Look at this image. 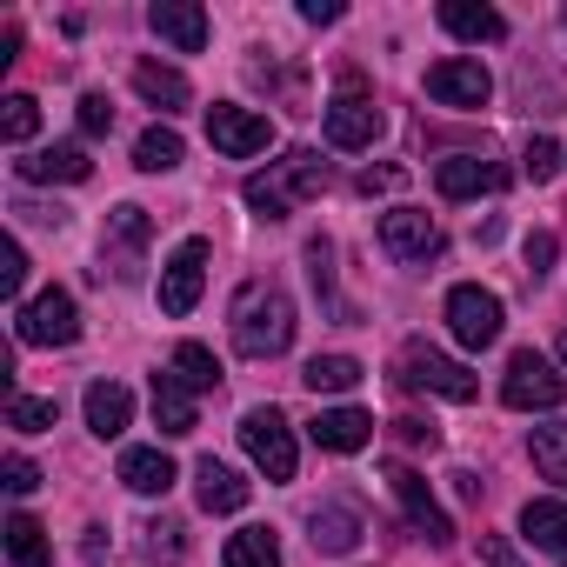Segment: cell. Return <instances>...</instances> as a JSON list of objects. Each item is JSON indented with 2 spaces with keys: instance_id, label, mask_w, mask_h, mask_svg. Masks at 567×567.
Returning <instances> with one entry per match:
<instances>
[{
  "instance_id": "6da1fadb",
  "label": "cell",
  "mask_w": 567,
  "mask_h": 567,
  "mask_svg": "<svg viewBox=\"0 0 567 567\" xmlns=\"http://www.w3.org/2000/svg\"><path fill=\"white\" fill-rule=\"evenodd\" d=\"M227 334L247 361H274L288 354L295 341V301L274 288V280H247V288L234 295V315H227Z\"/></svg>"
},
{
  "instance_id": "7a4b0ae2",
  "label": "cell",
  "mask_w": 567,
  "mask_h": 567,
  "mask_svg": "<svg viewBox=\"0 0 567 567\" xmlns=\"http://www.w3.org/2000/svg\"><path fill=\"white\" fill-rule=\"evenodd\" d=\"M328 187V161L315 154V147H295V154H280L267 174H254L247 181V207L260 214V220H288L301 200H315Z\"/></svg>"
},
{
  "instance_id": "3957f363",
  "label": "cell",
  "mask_w": 567,
  "mask_h": 567,
  "mask_svg": "<svg viewBox=\"0 0 567 567\" xmlns=\"http://www.w3.org/2000/svg\"><path fill=\"white\" fill-rule=\"evenodd\" d=\"M321 121H328V141H334V147H374L381 127H388V114L374 107V94H368V81H361L354 68L341 74V87H334V101L321 107Z\"/></svg>"
},
{
  "instance_id": "277c9868",
  "label": "cell",
  "mask_w": 567,
  "mask_h": 567,
  "mask_svg": "<svg viewBox=\"0 0 567 567\" xmlns=\"http://www.w3.org/2000/svg\"><path fill=\"white\" fill-rule=\"evenodd\" d=\"M240 447L267 481H295V427L280 408H247L240 414Z\"/></svg>"
},
{
  "instance_id": "5b68a950",
  "label": "cell",
  "mask_w": 567,
  "mask_h": 567,
  "mask_svg": "<svg viewBox=\"0 0 567 567\" xmlns=\"http://www.w3.org/2000/svg\"><path fill=\"white\" fill-rule=\"evenodd\" d=\"M14 334H21V348H74V334H81L74 295L68 288H48V295L21 301L14 308Z\"/></svg>"
},
{
  "instance_id": "8992f818",
  "label": "cell",
  "mask_w": 567,
  "mask_h": 567,
  "mask_svg": "<svg viewBox=\"0 0 567 567\" xmlns=\"http://www.w3.org/2000/svg\"><path fill=\"white\" fill-rule=\"evenodd\" d=\"M394 381H401V388H427V394H441V401H474V394H481V381H474L461 361L434 354L427 341H408V348H401Z\"/></svg>"
},
{
  "instance_id": "52a82bcc",
  "label": "cell",
  "mask_w": 567,
  "mask_h": 567,
  "mask_svg": "<svg viewBox=\"0 0 567 567\" xmlns=\"http://www.w3.org/2000/svg\"><path fill=\"white\" fill-rule=\"evenodd\" d=\"M501 401H507V408H520V414H534V408H560V401H567V381L554 374V361H547V354L520 348V354L507 361V374H501Z\"/></svg>"
},
{
  "instance_id": "ba28073f",
  "label": "cell",
  "mask_w": 567,
  "mask_h": 567,
  "mask_svg": "<svg viewBox=\"0 0 567 567\" xmlns=\"http://www.w3.org/2000/svg\"><path fill=\"white\" fill-rule=\"evenodd\" d=\"M447 328H454V341L461 348H494L501 341V295H487V288H474V280H461V288H447Z\"/></svg>"
},
{
  "instance_id": "9c48e42d",
  "label": "cell",
  "mask_w": 567,
  "mask_h": 567,
  "mask_svg": "<svg viewBox=\"0 0 567 567\" xmlns=\"http://www.w3.org/2000/svg\"><path fill=\"white\" fill-rule=\"evenodd\" d=\"M388 494L401 501V514L414 520V534H421L427 547H447V540H454V520L441 514V501H434V487H427V481H421L414 467H401V461H394V467H388Z\"/></svg>"
},
{
  "instance_id": "30bf717a",
  "label": "cell",
  "mask_w": 567,
  "mask_h": 567,
  "mask_svg": "<svg viewBox=\"0 0 567 567\" xmlns=\"http://www.w3.org/2000/svg\"><path fill=\"white\" fill-rule=\"evenodd\" d=\"M207 141H214L227 161H247V154H260V147L274 141V121H267V114H254V107L214 101V107H207Z\"/></svg>"
},
{
  "instance_id": "8fae6325",
  "label": "cell",
  "mask_w": 567,
  "mask_h": 567,
  "mask_svg": "<svg viewBox=\"0 0 567 567\" xmlns=\"http://www.w3.org/2000/svg\"><path fill=\"white\" fill-rule=\"evenodd\" d=\"M147 240H154V220H147V207H114L107 214V234H101V254H107V267H114V280H134L141 274V254H147ZM101 267V274H107Z\"/></svg>"
},
{
  "instance_id": "7c38bea8",
  "label": "cell",
  "mask_w": 567,
  "mask_h": 567,
  "mask_svg": "<svg viewBox=\"0 0 567 567\" xmlns=\"http://www.w3.org/2000/svg\"><path fill=\"white\" fill-rule=\"evenodd\" d=\"M200 280H207V240H181L167 254V267H161V315H174V321L194 315Z\"/></svg>"
},
{
  "instance_id": "4fadbf2b",
  "label": "cell",
  "mask_w": 567,
  "mask_h": 567,
  "mask_svg": "<svg viewBox=\"0 0 567 567\" xmlns=\"http://www.w3.org/2000/svg\"><path fill=\"white\" fill-rule=\"evenodd\" d=\"M427 94H434L441 107H461V114H467V107H487L494 81H487L481 61H461V54H454V61H434V68H427Z\"/></svg>"
},
{
  "instance_id": "5bb4252c",
  "label": "cell",
  "mask_w": 567,
  "mask_h": 567,
  "mask_svg": "<svg viewBox=\"0 0 567 567\" xmlns=\"http://www.w3.org/2000/svg\"><path fill=\"white\" fill-rule=\"evenodd\" d=\"M434 187H441V200L501 194V187H507V167H501V161H481V154H447V161L434 167Z\"/></svg>"
},
{
  "instance_id": "9a60e30c",
  "label": "cell",
  "mask_w": 567,
  "mask_h": 567,
  "mask_svg": "<svg viewBox=\"0 0 567 567\" xmlns=\"http://www.w3.org/2000/svg\"><path fill=\"white\" fill-rule=\"evenodd\" d=\"M381 247L394 260H434L441 254V227L421 207H394V214H381Z\"/></svg>"
},
{
  "instance_id": "2e32d148",
  "label": "cell",
  "mask_w": 567,
  "mask_h": 567,
  "mask_svg": "<svg viewBox=\"0 0 567 567\" xmlns=\"http://www.w3.org/2000/svg\"><path fill=\"white\" fill-rule=\"evenodd\" d=\"M147 28H154L174 54H200V48H207V14L194 8V0H154V8H147Z\"/></svg>"
},
{
  "instance_id": "e0dca14e",
  "label": "cell",
  "mask_w": 567,
  "mask_h": 567,
  "mask_svg": "<svg viewBox=\"0 0 567 567\" xmlns=\"http://www.w3.org/2000/svg\"><path fill=\"white\" fill-rule=\"evenodd\" d=\"M361 534H368V520H361L354 501H328V507L308 514V540H315V554H354Z\"/></svg>"
},
{
  "instance_id": "ac0fdd59",
  "label": "cell",
  "mask_w": 567,
  "mask_h": 567,
  "mask_svg": "<svg viewBox=\"0 0 567 567\" xmlns=\"http://www.w3.org/2000/svg\"><path fill=\"white\" fill-rule=\"evenodd\" d=\"M14 174H21L28 187H48V181H68V187H81V181L94 174V161H87V147H41V154L14 161Z\"/></svg>"
},
{
  "instance_id": "d6986e66",
  "label": "cell",
  "mask_w": 567,
  "mask_h": 567,
  "mask_svg": "<svg viewBox=\"0 0 567 567\" xmlns=\"http://www.w3.org/2000/svg\"><path fill=\"white\" fill-rule=\"evenodd\" d=\"M308 434H315V447H328V454H361V447L374 441V421H368L361 408H321Z\"/></svg>"
},
{
  "instance_id": "ffe728a7",
  "label": "cell",
  "mask_w": 567,
  "mask_h": 567,
  "mask_svg": "<svg viewBox=\"0 0 567 567\" xmlns=\"http://www.w3.org/2000/svg\"><path fill=\"white\" fill-rule=\"evenodd\" d=\"M247 494H254V487H247L227 461H214V454H207V461L194 467V501H200L207 514H240V507H247Z\"/></svg>"
},
{
  "instance_id": "44dd1931",
  "label": "cell",
  "mask_w": 567,
  "mask_h": 567,
  "mask_svg": "<svg viewBox=\"0 0 567 567\" xmlns=\"http://www.w3.org/2000/svg\"><path fill=\"white\" fill-rule=\"evenodd\" d=\"M134 94H141V101H154L161 114H181V107L194 101L187 74H181V68H161V61H141V68H134Z\"/></svg>"
},
{
  "instance_id": "7402d4cb",
  "label": "cell",
  "mask_w": 567,
  "mask_h": 567,
  "mask_svg": "<svg viewBox=\"0 0 567 567\" xmlns=\"http://www.w3.org/2000/svg\"><path fill=\"white\" fill-rule=\"evenodd\" d=\"M127 421H134V394L121 381H94L87 388V427L101 441H114V434H127Z\"/></svg>"
},
{
  "instance_id": "603a6c76",
  "label": "cell",
  "mask_w": 567,
  "mask_h": 567,
  "mask_svg": "<svg viewBox=\"0 0 567 567\" xmlns=\"http://www.w3.org/2000/svg\"><path fill=\"white\" fill-rule=\"evenodd\" d=\"M441 28L454 34V41H507V21L494 14V8H481V0H447L441 8Z\"/></svg>"
},
{
  "instance_id": "cb8c5ba5",
  "label": "cell",
  "mask_w": 567,
  "mask_h": 567,
  "mask_svg": "<svg viewBox=\"0 0 567 567\" xmlns=\"http://www.w3.org/2000/svg\"><path fill=\"white\" fill-rule=\"evenodd\" d=\"M154 421H161V434H194V388L174 368L154 374Z\"/></svg>"
},
{
  "instance_id": "d4e9b609",
  "label": "cell",
  "mask_w": 567,
  "mask_h": 567,
  "mask_svg": "<svg viewBox=\"0 0 567 567\" xmlns=\"http://www.w3.org/2000/svg\"><path fill=\"white\" fill-rule=\"evenodd\" d=\"M121 481H127L134 494H167V487H174V461H167L161 447H127V454H121Z\"/></svg>"
},
{
  "instance_id": "484cf974",
  "label": "cell",
  "mask_w": 567,
  "mask_h": 567,
  "mask_svg": "<svg viewBox=\"0 0 567 567\" xmlns=\"http://www.w3.org/2000/svg\"><path fill=\"white\" fill-rule=\"evenodd\" d=\"M520 534L547 554H567V501H527L520 507Z\"/></svg>"
},
{
  "instance_id": "4316f807",
  "label": "cell",
  "mask_w": 567,
  "mask_h": 567,
  "mask_svg": "<svg viewBox=\"0 0 567 567\" xmlns=\"http://www.w3.org/2000/svg\"><path fill=\"white\" fill-rule=\"evenodd\" d=\"M181 154H187V141H181L174 127H147V134L134 141V167H141V174H174Z\"/></svg>"
},
{
  "instance_id": "83f0119b",
  "label": "cell",
  "mask_w": 567,
  "mask_h": 567,
  "mask_svg": "<svg viewBox=\"0 0 567 567\" xmlns=\"http://www.w3.org/2000/svg\"><path fill=\"white\" fill-rule=\"evenodd\" d=\"M301 381H308L315 394H348V388H361V361H354V354H315V361L301 368Z\"/></svg>"
},
{
  "instance_id": "f1b7e54d",
  "label": "cell",
  "mask_w": 567,
  "mask_h": 567,
  "mask_svg": "<svg viewBox=\"0 0 567 567\" xmlns=\"http://www.w3.org/2000/svg\"><path fill=\"white\" fill-rule=\"evenodd\" d=\"M34 134H41V101L34 94H8V101H0V141L28 147Z\"/></svg>"
},
{
  "instance_id": "f546056e",
  "label": "cell",
  "mask_w": 567,
  "mask_h": 567,
  "mask_svg": "<svg viewBox=\"0 0 567 567\" xmlns=\"http://www.w3.org/2000/svg\"><path fill=\"white\" fill-rule=\"evenodd\" d=\"M8 554H14V567H54L48 534H41L34 514H14V520H8Z\"/></svg>"
},
{
  "instance_id": "4dcf8cb0",
  "label": "cell",
  "mask_w": 567,
  "mask_h": 567,
  "mask_svg": "<svg viewBox=\"0 0 567 567\" xmlns=\"http://www.w3.org/2000/svg\"><path fill=\"white\" fill-rule=\"evenodd\" d=\"M527 454H534V467H540L547 481H560V487H567V421L534 427V434H527Z\"/></svg>"
},
{
  "instance_id": "1f68e13d",
  "label": "cell",
  "mask_w": 567,
  "mask_h": 567,
  "mask_svg": "<svg viewBox=\"0 0 567 567\" xmlns=\"http://www.w3.org/2000/svg\"><path fill=\"white\" fill-rule=\"evenodd\" d=\"M220 560H227V567H280V540H274L267 527H240Z\"/></svg>"
},
{
  "instance_id": "d6a6232c",
  "label": "cell",
  "mask_w": 567,
  "mask_h": 567,
  "mask_svg": "<svg viewBox=\"0 0 567 567\" xmlns=\"http://www.w3.org/2000/svg\"><path fill=\"white\" fill-rule=\"evenodd\" d=\"M174 374H181L194 394L220 388V361H214V348H200V341H181V348H174Z\"/></svg>"
},
{
  "instance_id": "836d02e7",
  "label": "cell",
  "mask_w": 567,
  "mask_h": 567,
  "mask_svg": "<svg viewBox=\"0 0 567 567\" xmlns=\"http://www.w3.org/2000/svg\"><path fill=\"white\" fill-rule=\"evenodd\" d=\"M61 421V401H34V394H8V427L14 434H48Z\"/></svg>"
},
{
  "instance_id": "e575fe53",
  "label": "cell",
  "mask_w": 567,
  "mask_h": 567,
  "mask_svg": "<svg viewBox=\"0 0 567 567\" xmlns=\"http://www.w3.org/2000/svg\"><path fill=\"white\" fill-rule=\"evenodd\" d=\"M520 260H527V280H534V288H540V280H547V267H554V234H527Z\"/></svg>"
},
{
  "instance_id": "d590c367",
  "label": "cell",
  "mask_w": 567,
  "mask_h": 567,
  "mask_svg": "<svg viewBox=\"0 0 567 567\" xmlns=\"http://www.w3.org/2000/svg\"><path fill=\"white\" fill-rule=\"evenodd\" d=\"M560 174V147L540 134V141H527V181H554Z\"/></svg>"
},
{
  "instance_id": "8d00e7d4",
  "label": "cell",
  "mask_w": 567,
  "mask_h": 567,
  "mask_svg": "<svg viewBox=\"0 0 567 567\" xmlns=\"http://www.w3.org/2000/svg\"><path fill=\"white\" fill-rule=\"evenodd\" d=\"M21 280H28V254H21V240H8V254H0V288H8V301L21 295Z\"/></svg>"
},
{
  "instance_id": "74e56055",
  "label": "cell",
  "mask_w": 567,
  "mask_h": 567,
  "mask_svg": "<svg viewBox=\"0 0 567 567\" xmlns=\"http://www.w3.org/2000/svg\"><path fill=\"white\" fill-rule=\"evenodd\" d=\"M0 474H8V494H34L41 487V467L28 454H8V467H0Z\"/></svg>"
},
{
  "instance_id": "f35d334b",
  "label": "cell",
  "mask_w": 567,
  "mask_h": 567,
  "mask_svg": "<svg viewBox=\"0 0 567 567\" xmlns=\"http://www.w3.org/2000/svg\"><path fill=\"white\" fill-rule=\"evenodd\" d=\"M107 127H114L107 94H81V134H107Z\"/></svg>"
},
{
  "instance_id": "ab89813d",
  "label": "cell",
  "mask_w": 567,
  "mask_h": 567,
  "mask_svg": "<svg viewBox=\"0 0 567 567\" xmlns=\"http://www.w3.org/2000/svg\"><path fill=\"white\" fill-rule=\"evenodd\" d=\"M401 181H408V174H401V167H368V174H361V181H354V187H361V194H394V187H401Z\"/></svg>"
},
{
  "instance_id": "60d3db41",
  "label": "cell",
  "mask_w": 567,
  "mask_h": 567,
  "mask_svg": "<svg viewBox=\"0 0 567 567\" xmlns=\"http://www.w3.org/2000/svg\"><path fill=\"white\" fill-rule=\"evenodd\" d=\"M147 534H154V540H147V554H154V560H161V554H167V560L181 554V527H174V520H154Z\"/></svg>"
},
{
  "instance_id": "b9f144b4",
  "label": "cell",
  "mask_w": 567,
  "mask_h": 567,
  "mask_svg": "<svg viewBox=\"0 0 567 567\" xmlns=\"http://www.w3.org/2000/svg\"><path fill=\"white\" fill-rule=\"evenodd\" d=\"M481 560H487V567H520V554H514L501 534H481Z\"/></svg>"
},
{
  "instance_id": "7bdbcfd3",
  "label": "cell",
  "mask_w": 567,
  "mask_h": 567,
  "mask_svg": "<svg viewBox=\"0 0 567 567\" xmlns=\"http://www.w3.org/2000/svg\"><path fill=\"white\" fill-rule=\"evenodd\" d=\"M394 434L408 441V447H434L441 434H434V421H394Z\"/></svg>"
},
{
  "instance_id": "ee69618b",
  "label": "cell",
  "mask_w": 567,
  "mask_h": 567,
  "mask_svg": "<svg viewBox=\"0 0 567 567\" xmlns=\"http://www.w3.org/2000/svg\"><path fill=\"white\" fill-rule=\"evenodd\" d=\"M301 21H315V28L341 21V0H301Z\"/></svg>"
},
{
  "instance_id": "f6af8a7d",
  "label": "cell",
  "mask_w": 567,
  "mask_h": 567,
  "mask_svg": "<svg viewBox=\"0 0 567 567\" xmlns=\"http://www.w3.org/2000/svg\"><path fill=\"white\" fill-rule=\"evenodd\" d=\"M560 361H567V334H560Z\"/></svg>"
}]
</instances>
